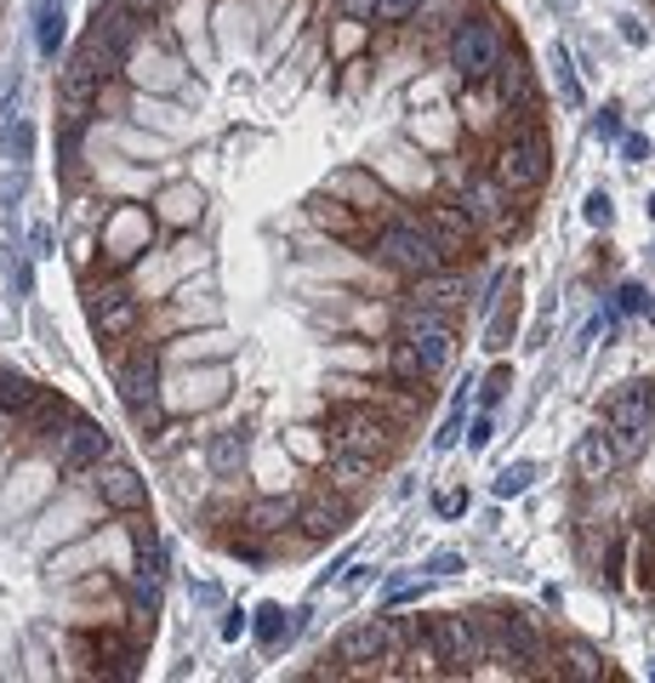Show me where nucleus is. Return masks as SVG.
I'll return each instance as SVG.
<instances>
[{
  "label": "nucleus",
  "mask_w": 655,
  "mask_h": 683,
  "mask_svg": "<svg viewBox=\"0 0 655 683\" xmlns=\"http://www.w3.org/2000/svg\"><path fill=\"white\" fill-rule=\"evenodd\" d=\"M325 433H331L336 451H360L371 462H382L393 451V438H399V427L371 399H336V405H325Z\"/></svg>",
  "instance_id": "1"
},
{
  "label": "nucleus",
  "mask_w": 655,
  "mask_h": 683,
  "mask_svg": "<svg viewBox=\"0 0 655 683\" xmlns=\"http://www.w3.org/2000/svg\"><path fill=\"white\" fill-rule=\"evenodd\" d=\"M547 171H553L547 131H541L536 120H519V126L508 131V142L496 149V182L514 188V194H530V188L547 182Z\"/></svg>",
  "instance_id": "2"
},
{
  "label": "nucleus",
  "mask_w": 655,
  "mask_h": 683,
  "mask_svg": "<svg viewBox=\"0 0 655 683\" xmlns=\"http://www.w3.org/2000/svg\"><path fill=\"white\" fill-rule=\"evenodd\" d=\"M371 251L393 268V274H411V279H422V274H439L450 257L439 251V239L422 228V222H405V217H393V222H382L377 228V239H371Z\"/></svg>",
  "instance_id": "3"
},
{
  "label": "nucleus",
  "mask_w": 655,
  "mask_h": 683,
  "mask_svg": "<svg viewBox=\"0 0 655 683\" xmlns=\"http://www.w3.org/2000/svg\"><path fill=\"white\" fill-rule=\"evenodd\" d=\"M649 422H655V387L633 382V387H622V394H610V405H604V433H610V445H616L622 467L644 456V445H649Z\"/></svg>",
  "instance_id": "4"
},
{
  "label": "nucleus",
  "mask_w": 655,
  "mask_h": 683,
  "mask_svg": "<svg viewBox=\"0 0 655 683\" xmlns=\"http://www.w3.org/2000/svg\"><path fill=\"white\" fill-rule=\"evenodd\" d=\"M444 52H450V69H457L462 80H490L496 63L508 58V40H501L496 18H462L457 29H450Z\"/></svg>",
  "instance_id": "5"
},
{
  "label": "nucleus",
  "mask_w": 655,
  "mask_h": 683,
  "mask_svg": "<svg viewBox=\"0 0 655 683\" xmlns=\"http://www.w3.org/2000/svg\"><path fill=\"white\" fill-rule=\"evenodd\" d=\"M80 297H86V314H91V330L104 336V342H126L131 330H137V319H143V308H137V297L120 285V279H86L80 285Z\"/></svg>",
  "instance_id": "6"
},
{
  "label": "nucleus",
  "mask_w": 655,
  "mask_h": 683,
  "mask_svg": "<svg viewBox=\"0 0 655 683\" xmlns=\"http://www.w3.org/2000/svg\"><path fill=\"white\" fill-rule=\"evenodd\" d=\"M433 650H439V661H444V672H450V677L479 672V661H485L479 615H439V621H433Z\"/></svg>",
  "instance_id": "7"
},
{
  "label": "nucleus",
  "mask_w": 655,
  "mask_h": 683,
  "mask_svg": "<svg viewBox=\"0 0 655 683\" xmlns=\"http://www.w3.org/2000/svg\"><path fill=\"white\" fill-rule=\"evenodd\" d=\"M399 336H405L411 348L422 354V370H428V376L444 370L450 342H457V330H450V314H444V308H411V314H405V330H399Z\"/></svg>",
  "instance_id": "8"
},
{
  "label": "nucleus",
  "mask_w": 655,
  "mask_h": 683,
  "mask_svg": "<svg viewBox=\"0 0 655 683\" xmlns=\"http://www.w3.org/2000/svg\"><path fill=\"white\" fill-rule=\"evenodd\" d=\"M422 228L439 239V251L444 257H473V239H479V222H473V211L462 206V200H450V194H444V200H428V211H422Z\"/></svg>",
  "instance_id": "9"
},
{
  "label": "nucleus",
  "mask_w": 655,
  "mask_h": 683,
  "mask_svg": "<svg viewBox=\"0 0 655 683\" xmlns=\"http://www.w3.org/2000/svg\"><path fill=\"white\" fill-rule=\"evenodd\" d=\"M104 456H109V433L97 427V422H69V427L52 433V462L63 473H86V467H97Z\"/></svg>",
  "instance_id": "10"
},
{
  "label": "nucleus",
  "mask_w": 655,
  "mask_h": 683,
  "mask_svg": "<svg viewBox=\"0 0 655 683\" xmlns=\"http://www.w3.org/2000/svg\"><path fill=\"white\" fill-rule=\"evenodd\" d=\"M104 251H109V263H115V268H126L137 251H148V211H137V206H115V211H109V222H104Z\"/></svg>",
  "instance_id": "11"
},
{
  "label": "nucleus",
  "mask_w": 655,
  "mask_h": 683,
  "mask_svg": "<svg viewBox=\"0 0 655 683\" xmlns=\"http://www.w3.org/2000/svg\"><path fill=\"white\" fill-rule=\"evenodd\" d=\"M126 86H137V91H177L183 86V63H177V52H148V40L137 46V52L126 58Z\"/></svg>",
  "instance_id": "12"
},
{
  "label": "nucleus",
  "mask_w": 655,
  "mask_h": 683,
  "mask_svg": "<svg viewBox=\"0 0 655 683\" xmlns=\"http://www.w3.org/2000/svg\"><path fill=\"white\" fill-rule=\"evenodd\" d=\"M115 382H120L126 410H131V405H148V399H160V354L143 348L137 359H126V365L115 370Z\"/></svg>",
  "instance_id": "13"
},
{
  "label": "nucleus",
  "mask_w": 655,
  "mask_h": 683,
  "mask_svg": "<svg viewBox=\"0 0 655 683\" xmlns=\"http://www.w3.org/2000/svg\"><path fill=\"white\" fill-rule=\"evenodd\" d=\"M97 496H104V507H115V513H137L148 491H143L137 467H126V462H109V467H97Z\"/></svg>",
  "instance_id": "14"
},
{
  "label": "nucleus",
  "mask_w": 655,
  "mask_h": 683,
  "mask_svg": "<svg viewBox=\"0 0 655 683\" xmlns=\"http://www.w3.org/2000/svg\"><path fill=\"white\" fill-rule=\"evenodd\" d=\"M490 80L501 91V103L519 109V120H536V86H530V63L525 58H501Z\"/></svg>",
  "instance_id": "15"
},
{
  "label": "nucleus",
  "mask_w": 655,
  "mask_h": 683,
  "mask_svg": "<svg viewBox=\"0 0 655 683\" xmlns=\"http://www.w3.org/2000/svg\"><path fill=\"white\" fill-rule=\"evenodd\" d=\"M576 473H581L587 484H604V478L622 473V456H616V445H610V433H604V427L576 438Z\"/></svg>",
  "instance_id": "16"
},
{
  "label": "nucleus",
  "mask_w": 655,
  "mask_h": 683,
  "mask_svg": "<svg viewBox=\"0 0 655 683\" xmlns=\"http://www.w3.org/2000/svg\"><path fill=\"white\" fill-rule=\"evenodd\" d=\"M296 524H302V535H309V542H325V535H336V529L348 524V502L331 496V491H320V496H309V502L296 507Z\"/></svg>",
  "instance_id": "17"
},
{
  "label": "nucleus",
  "mask_w": 655,
  "mask_h": 683,
  "mask_svg": "<svg viewBox=\"0 0 655 683\" xmlns=\"http://www.w3.org/2000/svg\"><path fill=\"white\" fill-rule=\"evenodd\" d=\"M462 206L473 211V222H496V228H508V188H501L496 177H468L462 188Z\"/></svg>",
  "instance_id": "18"
},
{
  "label": "nucleus",
  "mask_w": 655,
  "mask_h": 683,
  "mask_svg": "<svg viewBox=\"0 0 655 683\" xmlns=\"http://www.w3.org/2000/svg\"><path fill=\"white\" fill-rule=\"evenodd\" d=\"M314 222H320L325 234H336V239H354V246H371V239H377V234L360 222V206H342L336 194H325V200L314 206Z\"/></svg>",
  "instance_id": "19"
},
{
  "label": "nucleus",
  "mask_w": 655,
  "mask_h": 683,
  "mask_svg": "<svg viewBox=\"0 0 655 683\" xmlns=\"http://www.w3.org/2000/svg\"><path fill=\"white\" fill-rule=\"evenodd\" d=\"M462 297H468V285H462L457 274H444V268H439V274H422V279H417V290H411L405 314H411V308H444V314H450Z\"/></svg>",
  "instance_id": "20"
},
{
  "label": "nucleus",
  "mask_w": 655,
  "mask_h": 683,
  "mask_svg": "<svg viewBox=\"0 0 655 683\" xmlns=\"http://www.w3.org/2000/svg\"><path fill=\"white\" fill-rule=\"evenodd\" d=\"M239 518H245V529H257V535H280V529L296 524V502L291 496H257Z\"/></svg>",
  "instance_id": "21"
},
{
  "label": "nucleus",
  "mask_w": 655,
  "mask_h": 683,
  "mask_svg": "<svg viewBox=\"0 0 655 683\" xmlns=\"http://www.w3.org/2000/svg\"><path fill=\"white\" fill-rule=\"evenodd\" d=\"M604 672H610V666H604V655L587 644V639H565L559 644V677H581V683H598Z\"/></svg>",
  "instance_id": "22"
},
{
  "label": "nucleus",
  "mask_w": 655,
  "mask_h": 683,
  "mask_svg": "<svg viewBox=\"0 0 655 683\" xmlns=\"http://www.w3.org/2000/svg\"><path fill=\"white\" fill-rule=\"evenodd\" d=\"M331 194H336V200H354L360 211H388V194L371 177H360V171H336L331 177Z\"/></svg>",
  "instance_id": "23"
},
{
  "label": "nucleus",
  "mask_w": 655,
  "mask_h": 683,
  "mask_svg": "<svg viewBox=\"0 0 655 683\" xmlns=\"http://www.w3.org/2000/svg\"><path fill=\"white\" fill-rule=\"evenodd\" d=\"M388 376H393L399 387H417V394H422V382H428V370H422V354L411 348L405 336H399L393 348H388Z\"/></svg>",
  "instance_id": "24"
},
{
  "label": "nucleus",
  "mask_w": 655,
  "mask_h": 683,
  "mask_svg": "<svg viewBox=\"0 0 655 683\" xmlns=\"http://www.w3.org/2000/svg\"><path fill=\"white\" fill-rule=\"evenodd\" d=\"M325 478L336 484V491H360V484L371 478V456H360V451H336V456L325 462Z\"/></svg>",
  "instance_id": "25"
},
{
  "label": "nucleus",
  "mask_w": 655,
  "mask_h": 683,
  "mask_svg": "<svg viewBox=\"0 0 655 683\" xmlns=\"http://www.w3.org/2000/svg\"><path fill=\"white\" fill-rule=\"evenodd\" d=\"M46 394V387H35L29 376H18V370H0V416H23L35 399Z\"/></svg>",
  "instance_id": "26"
},
{
  "label": "nucleus",
  "mask_w": 655,
  "mask_h": 683,
  "mask_svg": "<svg viewBox=\"0 0 655 683\" xmlns=\"http://www.w3.org/2000/svg\"><path fill=\"white\" fill-rule=\"evenodd\" d=\"M206 456H212V473H234L245 462V433H217Z\"/></svg>",
  "instance_id": "27"
},
{
  "label": "nucleus",
  "mask_w": 655,
  "mask_h": 683,
  "mask_svg": "<svg viewBox=\"0 0 655 683\" xmlns=\"http://www.w3.org/2000/svg\"><path fill=\"white\" fill-rule=\"evenodd\" d=\"M417 12H422V29H433V34H439V29H457V23L468 18L462 0H422Z\"/></svg>",
  "instance_id": "28"
},
{
  "label": "nucleus",
  "mask_w": 655,
  "mask_h": 683,
  "mask_svg": "<svg viewBox=\"0 0 655 683\" xmlns=\"http://www.w3.org/2000/svg\"><path fill=\"white\" fill-rule=\"evenodd\" d=\"M58 46H63V7L58 0H40V52L58 58Z\"/></svg>",
  "instance_id": "29"
},
{
  "label": "nucleus",
  "mask_w": 655,
  "mask_h": 683,
  "mask_svg": "<svg viewBox=\"0 0 655 683\" xmlns=\"http://www.w3.org/2000/svg\"><path fill=\"white\" fill-rule=\"evenodd\" d=\"M160 217H166L172 228H188V222L199 217V194H188V188H172V194H166V206H160Z\"/></svg>",
  "instance_id": "30"
},
{
  "label": "nucleus",
  "mask_w": 655,
  "mask_h": 683,
  "mask_svg": "<svg viewBox=\"0 0 655 683\" xmlns=\"http://www.w3.org/2000/svg\"><path fill=\"white\" fill-rule=\"evenodd\" d=\"M291 632H296V626L285 621V610H280V604H263V610H257V639H263L268 650H274L280 639H291Z\"/></svg>",
  "instance_id": "31"
},
{
  "label": "nucleus",
  "mask_w": 655,
  "mask_h": 683,
  "mask_svg": "<svg viewBox=\"0 0 655 683\" xmlns=\"http://www.w3.org/2000/svg\"><path fill=\"white\" fill-rule=\"evenodd\" d=\"M530 478H536V467H530V462H514V467H501V473H496V496L508 502V496L530 491Z\"/></svg>",
  "instance_id": "32"
},
{
  "label": "nucleus",
  "mask_w": 655,
  "mask_h": 683,
  "mask_svg": "<svg viewBox=\"0 0 655 683\" xmlns=\"http://www.w3.org/2000/svg\"><path fill=\"white\" fill-rule=\"evenodd\" d=\"M97 115H126V75H115V80H104L97 86Z\"/></svg>",
  "instance_id": "33"
},
{
  "label": "nucleus",
  "mask_w": 655,
  "mask_h": 683,
  "mask_svg": "<svg viewBox=\"0 0 655 683\" xmlns=\"http://www.w3.org/2000/svg\"><path fill=\"white\" fill-rule=\"evenodd\" d=\"M131 422H137V433H160V427H166V410H160V399L131 405Z\"/></svg>",
  "instance_id": "34"
},
{
  "label": "nucleus",
  "mask_w": 655,
  "mask_h": 683,
  "mask_svg": "<svg viewBox=\"0 0 655 683\" xmlns=\"http://www.w3.org/2000/svg\"><path fill=\"white\" fill-rule=\"evenodd\" d=\"M417 7L422 0H377V18L382 23H405V18H417Z\"/></svg>",
  "instance_id": "35"
},
{
  "label": "nucleus",
  "mask_w": 655,
  "mask_h": 683,
  "mask_svg": "<svg viewBox=\"0 0 655 683\" xmlns=\"http://www.w3.org/2000/svg\"><path fill=\"white\" fill-rule=\"evenodd\" d=\"M553 63H559V91H565V103H570V109H581V86H576V75H570L565 52H553Z\"/></svg>",
  "instance_id": "36"
},
{
  "label": "nucleus",
  "mask_w": 655,
  "mask_h": 683,
  "mask_svg": "<svg viewBox=\"0 0 655 683\" xmlns=\"http://www.w3.org/2000/svg\"><path fill=\"white\" fill-rule=\"evenodd\" d=\"M508 382H514L508 370H490V376H485V387H479V399H485V405H496L501 394H508Z\"/></svg>",
  "instance_id": "37"
},
{
  "label": "nucleus",
  "mask_w": 655,
  "mask_h": 683,
  "mask_svg": "<svg viewBox=\"0 0 655 683\" xmlns=\"http://www.w3.org/2000/svg\"><path fill=\"white\" fill-rule=\"evenodd\" d=\"M587 222H598V228L610 222V194H604V188H598V194H587Z\"/></svg>",
  "instance_id": "38"
},
{
  "label": "nucleus",
  "mask_w": 655,
  "mask_h": 683,
  "mask_svg": "<svg viewBox=\"0 0 655 683\" xmlns=\"http://www.w3.org/2000/svg\"><path fill=\"white\" fill-rule=\"evenodd\" d=\"M616 303H622V314H638V308L649 303V290H644V285H622V297H616Z\"/></svg>",
  "instance_id": "39"
},
{
  "label": "nucleus",
  "mask_w": 655,
  "mask_h": 683,
  "mask_svg": "<svg viewBox=\"0 0 655 683\" xmlns=\"http://www.w3.org/2000/svg\"><path fill=\"white\" fill-rule=\"evenodd\" d=\"M638 581H644V587H655V542L638 547Z\"/></svg>",
  "instance_id": "40"
},
{
  "label": "nucleus",
  "mask_w": 655,
  "mask_h": 683,
  "mask_svg": "<svg viewBox=\"0 0 655 683\" xmlns=\"http://www.w3.org/2000/svg\"><path fill=\"white\" fill-rule=\"evenodd\" d=\"M439 513H444V518H457V513H468V496H462V491H444V496H439Z\"/></svg>",
  "instance_id": "41"
},
{
  "label": "nucleus",
  "mask_w": 655,
  "mask_h": 683,
  "mask_svg": "<svg viewBox=\"0 0 655 683\" xmlns=\"http://www.w3.org/2000/svg\"><path fill=\"white\" fill-rule=\"evenodd\" d=\"M348 18H377V0H336Z\"/></svg>",
  "instance_id": "42"
},
{
  "label": "nucleus",
  "mask_w": 655,
  "mask_h": 683,
  "mask_svg": "<svg viewBox=\"0 0 655 683\" xmlns=\"http://www.w3.org/2000/svg\"><path fill=\"white\" fill-rule=\"evenodd\" d=\"M598 137H622V109H604L598 115Z\"/></svg>",
  "instance_id": "43"
},
{
  "label": "nucleus",
  "mask_w": 655,
  "mask_h": 683,
  "mask_svg": "<svg viewBox=\"0 0 655 683\" xmlns=\"http://www.w3.org/2000/svg\"><path fill=\"white\" fill-rule=\"evenodd\" d=\"M428 570H433V575H457L462 558H457V553H439V558H428Z\"/></svg>",
  "instance_id": "44"
},
{
  "label": "nucleus",
  "mask_w": 655,
  "mask_h": 683,
  "mask_svg": "<svg viewBox=\"0 0 655 683\" xmlns=\"http://www.w3.org/2000/svg\"><path fill=\"white\" fill-rule=\"evenodd\" d=\"M120 7H131L137 18H155V12H166V0H120Z\"/></svg>",
  "instance_id": "45"
},
{
  "label": "nucleus",
  "mask_w": 655,
  "mask_h": 683,
  "mask_svg": "<svg viewBox=\"0 0 655 683\" xmlns=\"http://www.w3.org/2000/svg\"><path fill=\"white\" fill-rule=\"evenodd\" d=\"M7 149H12V155H18V160H23V155H29V126H18V131H12V142H7Z\"/></svg>",
  "instance_id": "46"
},
{
  "label": "nucleus",
  "mask_w": 655,
  "mask_h": 683,
  "mask_svg": "<svg viewBox=\"0 0 655 683\" xmlns=\"http://www.w3.org/2000/svg\"><path fill=\"white\" fill-rule=\"evenodd\" d=\"M35 257H52V228H35Z\"/></svg>",
  "instance_id": "47"
},
{
  "label": "nucleus",
  "mask_w": 655,
  "mask_h": 683,
  "mask_svg": "<svg viewBox=\"0 0 655 683\" xmlns=\"http://www.w3.org/2000/svg\"><path fill=\"white\" fill-rule=\"evenodd\" d=\"M239 632H245V615H239V610H234V615H228V621H223V639H228V644H234V639H239Z\"/></svg>",
  "instance_id": "48"
},
{
  "label": "nucleus",
  "mask_w": 655,
  "mask_h": 683,
  "mask_svg": "<svg viewBox=\"0 0 655 683\" xmlns=\"http://www.w3.org/2000/svg\"><path fill=\"white\" fill-rule=\"evenodd\" d=\"M485 438H490V422H485V416H479V422H473V433H468V445H473V451H479V445H485Z\"/></svg>",
  "instance_id": "49"
},
{
  "label": "nucleus",
  "mask_w": 655,
  "mask_h": 683,
  "mask_svg": "<svg viewBox=\"0 0 655 683\" xmlns=\"http://www.w3.org/2000/svg\"><path fill=\"white\" fill-rule=\"evenodd\" d=\"M649 217H655V194H649Z\"/></svg>",
  "instance_id": "50"
}]
</instances>
